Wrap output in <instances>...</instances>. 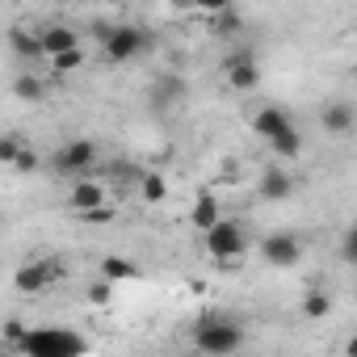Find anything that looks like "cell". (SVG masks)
Returning <instances> with one entry per match:
<instances>
[{
	"label": "cell",
	"mask_w": 357,
	"mask_h": 357,
	"mask_svg": "<svg viewBox=\"0 0 357 357\" xmlns=\"http://www.w3.org/2000/svg\"><path fill=\"white\" fill-rule=\"evenodd\" d=\"M261 261L269 265V269H294L298 261H303V240L294 236V231H273V236H265L261 240Z\"/></svg>",
	"instance_id": "7"
},
{
	"label": "cell",
	"mask_w": 357,
	"mask_h": 357,
	"mask_svg": "<svg viewBox=\"0 0 357 357\" xmlns=\"http://www.w3.org/2000/svg\"><path fill=\"white\" fill-rule=\"evenodd\" d=\"M26 147H30V143H26V135H22V130H5V135H0V164L13 168V160H17Z\"/></svg>",
	"instance_id": "22"
},
{
	"label": "cell",
	"mask_w": 357,
	"mask_h": 357,
	"mask_svg": "<svg viewBox=\"0 0 357 357\" xmlns=\"http://www.w3.org/2000/svg\"><path fill=\"white\" fill-rule=\"evenodd\" d=\"M84 219H89V223H109L114 211H109V202H105V206H97V211H84Z\"/></svg>",
	"instance_id": "30"
},
{
	"label": "cell",
	"mask_w": 357,
	"mask_h": 357,
	"mask_svg": "<svg viewBox=\"0 0 357 357\" xmlns=\"http://www.w3.org/2000/svg\"><path fill=\"white\" fill-rule=\"evenodd\" d=\"M244 344H248V332H244V324H236L231 315H206V319H198V328H194V349L206 353V357H231V353H240Z\"/></svg>",
	"instance_id": "1"
},
{
	"label": "cell",
	"mask_w": 357,
	"mask_h": 357,
	"mask_svg": "<svg viewBox=\"0 0 357 357\" xmlns=\"http://www.w3.org/2000/svg\"><path fill=\"white\" fill-rule=\"evenodd\" d=\"M109 202V194H105V185L101 181H89V176H76V185H72V211H97V206H105Z\"/></svg>",
	"instance_id": "12"
},
{
	"label": "cell",
	"mask_w": 357,
	"mask_h": 357,
	"mask_svg": "<svg viewBox=\"0 0 357 357\" xmlns=\"http://www.w3.org/2000/svg\"><path fill=\"white\" fill-rule=\"evenodd\" d=\"M319 118H324V130L328 135H349L353 122H357V109H353V101H328Z\"/></svg>",
	"instance_id": "15"
},
{
	"label": "cell",
	"mask_w": 357,
	"mask_h": 357,
	"mask_svg": "<svg viewBox=\"0 0 357 357\" xmlns=\"http://www.w3.org/2000/svg\"><path fill=\"white\" fill-rule=\"evenodd\" d=\"M26 332H30V328H26L22 319H5V324H0V344H9V349H17Z\"/></svg>",
	"instance_id": "25"
},
{
	"label": "cell",
	"mask_w": 357,
	"mask_h": 357,
	"mask_svg": "<svg viewBox=\"0 0 357 357\" xmlns=\"http://www.w3.org/2000/svg\"><path fill=\"white\" fill-rule=\"evenodd\" d=\"M219 215H223L219 198H215L211 190H202V194L194 198V206H190V227H194V231H206V227H211V223H215Z\"/></svg>",
	"instance_id": "16"
},
{
	"label": "cell",
	"mask_w": 357,
	"mask_h": 357,
	"mask_svg": "<svg viewBox=\"0 0 357 357\" xmlns=\"http://www.w3.org/2000/svg\"><path fill=\"white\" fill-rule=\"evenodd\" d=\"M101 278H105V282H135V278H139V265L126 261V257H105V261H101Z\"/></svg>",
	"instance_id": "19"
},
{
	"label": "cell",
	"mask_w": 357,
	"mask_h": 357,
	"mask_svg": "<svg viewBox=\"0 0 357 357\" xmlns=\"http://www.w3.org/2000/svg\"><path fill=\"white\" fill-rule=\"evenodd\" d=\"M257 194L265 198V202H286V198H294V176H290V168H265L261 172V181H257Z\"/></svg>",
	"instance_id": "10"
},
{
	"label": "cell",
	"mask_w": 357,
	"mask_h": 357,
	"mask_svg": "<svg viewBox=\"0 0 357 357\" xmlns=\"http://www.w3.org/2000/svg\"><path fill=\"white\" fill-rule=\"evenodd\" d=\"M168 9H176V13H185V9H194V0H164Z\"/></svg>",
	"instance_id": "31"
},
{
	"label": "cell",
	"mask_w": 357,
	"mask_h": 357,
	"mask_svg": "<svg viewBox=\"0 0 357 357\" xmlns=\"http://www.w3.org/2000/svg\"><path fill=\"white\" fill-rule=\"evenodd\" d=\"M17 353H26V357H80V353H89V336H80L72 328H30L17 344Z\"/></svg>",
	"instance_id": "2"
},
{
	"label": "cell",
	"mask_w": 357,
	"mask_h": 357,
	"mask_svg": "<svg viewBox=\"0 0 357 357\" xmlns=\"http://www.w3.org/2000/svg\"><path fill=\"white\" fill-rule=\"evenodd\" d=\"M185 93H190V80H185L181 72H160V76L151 80V105H155V109H168V105H176V101H185Z\"/></svg>",
	"instance_id": "9"
},
{
	"label": "cell",
	"mask_w": 357,
	"mask_h": 357,
	"mask_svg": "<svg viewBox=\"0 0 357 357\" xmlns=\"http://www.w3.org/2000/svg\"><path fill=\"white\" fill-rule=\"evenodd\" d=\"M97 155H101V147L93 139H68L55 151V172H63V176H89V168L97 164Z\"/></svg>",
	"instance_id": "6"
},
{
	"label": "cell",
	"mask_w": 357,
	"mask_h": 357,
	"mask_svg": "<svg viewBox=\"0 0 357 357\" xmlns=\"http://www.w3.org/2000/svg\"><path fill=\"white\" fill-rule=\"evenodd\" d=\"M194 9L211 17V13H223V9H231V0H194Z\"/></svg>",
	"instance_id": "29"
},
{
	"label": "cell",
	"mask_w": 357,
	"mask_h": 357,
	"mask_svg": "<svg viewBox=\"0 0 357 357\" xmlns=\"http://www.w3.org/2000/svg\"><path fill=\"white\" fill-rule=\"evenodd\" d=\"M202 244H206V252H211L215 261H240V257L248 252V231H244L240 219L219 215V219L202 231Z\"/></svg>",
	"instance_id": "4"
},
{
	"label": "cell",
	"mask_w": 357,
	"mask_h": 357,
	"mask_svg": "<svg viewBox=\"0 0 357 357\" xmlns=\"http://www.w3.org/2000/svg\"><path fill=\"white\" fill-rule=\"evenodd\" d=\"M290 122H294V118H290L282 105H261V109L252 114V122H248V126H252V135H257V139H273V135H278L282 126H290Z\"/></svg>",
	"instance_id": "14"
},
{
	"label": "cell",
	"mask_w": 357,
	"mask_h": 357,
	"mask_svg": "<svg viewBox=\"0 0 357 357\" xmlns=\"http://www.w3.org/2000/svg\"><path fill=\"white\" fill-rule=\"evenodd\" d=\"M340 261H344V265H353V261H357V231H353V227H349V231H344V240H340Z\"/></svg>",
	"instance_id": "27"
},
{
	"label": "cell",
	"mask_w": 357,
	"mask_h": 357,
	"mask_svg": "<svg viewBox=\"0 0 357 357\" xmlns=\"http://www.w3.org/2000/svg\"><path fill=\"white\" fill-rule=\"evenodd\" d=\"M147 51H151V34L135 22H114V30L101 38V59L105 63H135Z\"/></svg>",
	"instance_id": "3"
},
{
	"label": "cell",
	"mask_w": 357,
	"mask_h": 357,
	"mask_svg": "<svg viewBox=\"0 0 357 357\" xmlns=\"http://www.w3.org/2000/svg\"><path fill=\"white\" fill-rule=\"evenodd\" d=\"M34 168H38V151H34V147H26V151L13 160V172H34Z\"/></svg>",
	"instance_id": "28"
},
{
	"label": "cell",
	"mask_w": 357,
	"mask_h": 357,
	"mask_svg": "<svg viewBox=\"0 0 357 357\" xmlns=\"http://www.w3.org/2000/svg\"><path fill=\"white\" fill-rule=\"evenodd\" d=\"M206 30H211L215 38H236V34L244 30V17H240L236 5H231V9H223V13H211V17H206Z\"/></svg>",
	"instance_id": "18"
},
{
	"label": "cell",
	"mask_w": 357,
	"mask_h": 357,
	"mask_svg": "<svg viewBox=\"0 0 357 357\" xmlns=\"http://www.w3.org/2000/svg\"><path fill=\"white\" fill-rule=\"evenodd\" d=\"M223 80H227V89H236V93H252V89L261 84V63H257V55H252V51L227 55V59H223Z\"/></svg>",
	"instance_id": "8"
},
{
	"label": "cell",
	"mask_w": 357,
	"mask_h": 357,
	"mask_svg": "<svg viewBox=\"0 0 357 357\" xmlns=\"http://www.w3.org/2000/svg\"><path fill=\"white\" fill-rule=\"evenodd\" d=\"M63 278H68V261H63V257H34V261H26V265L13 273V286H17L22 294H47V290H55Z\"/></svg>",
	"instance_id": "5"
},
{
	"label": "cell",
	"mask_w": 357,
	"mask_h": 357,
	"mask_svg": "<svg viewBox=\"0 0 357 357\" xmlns=\"http://www.w3.org/2000/svg\"><path fill=\"white\" fill-rule=\"evenodd\" d=\"M38 43H43V59H51V55H63V51L80 47V34L63 22H51V26L38 30Z\"/></svg>",
	"instance_id": "11"
},
{
	"label": "cell",
	"mask_w": 357,
	"mask_h": 357,
	"mask_svg": "<svg viewBox=\"0 0 357 357\" xmlns=\"http://www.w3.org/2000/svg\"><path fill=\"white\" fill-rule=\"evenodd\" d=\"M5 43H9V51H13L17 59H26V63L43 59V43H38V30H26V26H9Z\"/></svg>",
	"instance_id": "13"
},
{
	"label": "cell",
	"mask_w": 357,
	"mask_h": 357,
	"mask_svg": "<svg viewBox=\"0 0 357 357\" xmlns=\"http://www.w3.org/2000/svg\"><path fill=\"white\" fill-rule=\"evenodd\" d=\"M328 315H332V298H328L324 290H307V294H303V319L319 324V319H328Z\"/></svg>",
	"instance_id": "21"
},
{
	"label": "cell",
	"mask_w": 357,
	"mask_h": 357,
	"mask_svg": "<svg viewBox=\"0 0 357 357\" xmlns=\"http://www.w3.org/2000/svg\"><path fill=\"white\" fill-rule=\"evenodd\" d=\"M13 97H17V101H30V105H38V101L47 97V84H43L38 76H30V72H22V76L13 80Z\"/></svg>",
	"instance_id": "20"
},
{
	"label": "cell",
	"mask_w": 357,
	"mask_h": 357,
	"mask_svg": "<svg viewBox=\"0 0 357 357\" xmlns=\"http://www.w3.org/2000/svg\"><path fill=\"white\" fill-rule=\"evenodd\" d=\"M109 298H114V282H105V278H101V282H93V286H89V303H93V307H105Z\"/></svg>",
	"instance_id": "26"
},
{
	"label": "cell",
	"mask_w": 357,
	"mask_h": 357,
	"mask_svg": "<svg viewBox=\"0 0 357 357\" xmlns=\"http://www.w3.org/2000/svg\"><path fill=\"white\" fill-rule=\"evenodd\" d=\"M84 47H72V51H63V55H51V63H55V72H76V68H84Z\"/></svg>",
	"instance_id": "24"
},
{
	"label": "cell",
	"mask_w": 357,
	"mask_h": 357,
	"mask_svg": "<svg viewBox=\"0 0 357 357\" xmlns=\"http://www.w3.org/2000/svg\"><path fill=\"white\" fill-rule=\"evenodd\" d=\"M269 143V151L278 155V160H294V155H303V130L290 122V126H282L273 139H265Z\"/></svg>",
	"instance_id": "17"
},
{
	"label": "cell",
	"mask_w": 357,
	"mask_h": 357,
	"mask_svg": "<svg viewBox=\"0 0 357 357\" xmlns=\"http://www.w3.org/2000/svg\"><path fill=\"white\" fill-rule=\"evenodd\" d=\"M139 198H143L147 206H155V202H164V198H168V181H164V176H160V172H147V176H143V181H139Z\"/></svg>",
	"instance_id": "23"
}]
</instances>
